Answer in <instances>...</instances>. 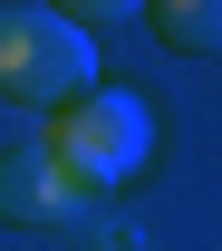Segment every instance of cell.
I'll return each mask as SVG.
<instances>
[{"instance_id":"obj_1","label":"cell","mask_w":222,"mask_h":251,"mask_svg":"<svg viewBox=\"0 0 222 251\" xmlns=\"http://www.w3.org/2000/svg\"><path fill=\"white\" fill-rule=\"evenodd\" d=\"M39 145H49L87 193H116V184L145 174V155H155V106L135 87H87V97H68V106H49V135H39Z\"/></svg>"},{"instance_id":"obj_2","label":"cell","mask_w":222,"mask_h":251,"mask_svg":"<svg viewBox=\"0 0 222 251\" xmlns=\"http://www.w3.org/2000/svg\"><path fill=\"white\" fill-rule=\"evenodd\" d=\"M97 87V39L77 29V10H39V0H10L0 10V97L10 106H68V97Z\"/></svg>"},{"instance_id":"obj_3","label":"cell","mask_w":222,"mask_h":251,"mask_svg":"<svg viewBox=\"0 0 222 251\" xmlns=\"http://www.w3.org/2000/svg\"><path fill=\"white\" fill-rule=\"evenodd\" d=\"M97 193L68 174L49 145H10L0 155V222H29V232H68V222H87Z\"/></svg>"},{"instance_id":"obj_4","label":"cell","mask_w":222,"mask_h":251,"mask_svg":"<svg viewBox=\"0 0 222 251\" xmlns=\"http://www.w3.org/2000/svg\"><path fill=\"white\" fill-rule=\"evenodd\" d=\"M145 20H155L164 49H184V58H222V0H155Z\"/></svg>"}]
</instances>
